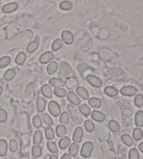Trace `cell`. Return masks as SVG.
Here are the masks:
<instances>
[{
    "label": "cell",
    "mask_w": 143,
    "mask_h": 159,
    "mask_svg": "<svg viewBox=\"0 0 143 159\" xmlns=\"http://www.w3.org/2000/svg\"><path fill=\"white\" fill-rule=\"evenodd\" d=\"M45 104H46V101L42 97H39L37 100V110L40 112H42L45 110Z\"/></svg>",
    "instance_id": "cell-16"
},
{
    "label": "cell",
    "mask_w": 143,
    "mask_h": 159,
    "mask_svg": "<svg viewBox=\"0 0 143 159\" xmlns=\"http://www.w3.org/2000/svg\"><path fill=\"white\" fill-rule=\"evenodd\" d=\"M45 135L46 139L48 140H52L55 138V131L52 127L48 126L45 129Z\"/></svg>",
    "instance_id": "cell-27"
},
{
    "label": "cell",
    "mask_w": 143,
    "mask_h": 159,
    "mask_svg": "<svg viewBox=\"0 0 143 159\" xmlns=\"http://www.w3.org/2000/svg\"><path fill=\"white\" fill-rule=\"evenodd\" d=\"M71 145V140L68 137H62L59 142V147L61 149H66V148L68 147Z\"/></svg>",
    "instance_id": "cell-13"
},
{
    "label": "cell",
    "mask_w": 143,
    "mask_h": 159,
    "mask_svg": "<svg viewBox=\"0 0 143 159\" xmlns=\"http://www.w3.org/2000/svg\"><path fill=\"white\" fill-rule=\"evenodd\" d=\"M47 147L51 153H52L53 154H55L58 152V148L57 147V145L55 142L52 141H49L47 143Z\"/></svg>",
    "instance_id": "cell-32"
},
{
    "label": "cell",
    "mask_w": 143,
    "mask_h": 159,
    "mask_svg": "<svg viewBox=\"0 0 143 159\" xmlns=\"http://www.w3.org/2000/svg\"><path fill=\"white\" fill-rule=\"evenodd\" d=\"M79 148L80 147L77 143H72L70 145L68 148V154L71 156V157H75L78 155Z\"/></svg>",
    "instance_id": "cell-12"
},
{
    "label": "cell",
    "mask_w": 143,
    "mask_h": 159,
    "mask_svg": "<svg viewBox=\"0 0 143 159\" xmlns=\"http://www.w3.org/2000/svg\"><path fill=\"white\" fill-rule=\"evenodd\" d=\"M55 58V55L52 51H46L43 53V54L40 56L39 61L42 64H47L51 62Z\"/></svg>",
    "instance_id": "cell-4"
},
{
    "label": "cell",
    "mask_w": 143,
    "mask_h": 159,
    "mask_svg": "<svg viewBox=\"0 0 143 159\" xmlns=\"http://www.w3.org/2000/svg\"><path fill=\"white\" fill-rule=\"evenodd\" d=\"M122 95L126 96H133L137 93V89L133 86H124L120 90Z\"/></svg>",
    "instance_id": "cell-8"
},
{
    "label": "cell",
    "mask_w": 143,
    "mask_h": 159,
    "mask_svg": "<svg viewBox=\"0 0 143 159\" xmlns=\"http://www.w3.org/2000/svg\"><path fill=\"white\" fill-rule=\"evenodd\" d=\"M108 128H110V130L112 132H114L119 131L120 129L119 124L114 120H110L108 123Z\"/></svg>",
    "instance_id": "cell-28"
},
{
    "label": "cell",
    "mask_w": 143,
    "mask_h": 159,
    "mask_svg": "<svg viewBox=\"0 0 143 159\" xmlns=\"http://www.w3.org/2000/svg\"><path fill=\"white\" fill-rule=\"evenodd\" d=\"M54 93L56 96L59 97H64L67 95V92L65 89L62 88H55L54 89Z\"/></svg>",
    "instance_id": "cell-40"
},
{
    "label": "cell",
    "mask_w": 143,
    "mask_h": 159,
    "mask_svg": "<svg viewBox=\"0 0 143 159\" xmlns=\"http://www.w3.org/2000/svg\"><path fill=\"white\" fill-rule=\"evenodd\" d=\"M49 159H58V157L57 156V155L53 154V153H52V155H50V156Z\"/></svg>",
    "instance_id": "cell-47"
},
{
    "label": "cell",
    "mask_w": 143,
    "mask_h": 159,
    "mask_svg": "<svg viewBox=\"0 0 143 159\" xmlns=\"http://www.w3.org/2000/svg\"><path fill=\"white\" fill-rule=\"evenodd\" d=\"M62 40L66 44H72L74 41V37L72 33L68 30H64L62 33Z\"/></svg>",
    "instance_id": "cell-5"
},
{
    "label": "cell",
    "mask_w": 143,
    "mask_h": 159,
    "mask_svg": "<svg viewBox=\"0 0 143 159\" xmlns=\"http://www.w3.org/2000/svg\"><path fill=\"white\" fill-rule=\"evenodd\" d=\"M42 140H43V134L41 131H40V130H37V131L34 132V139H33L34 144L36 145H39L41 143Z\"/></svg>",
    "instance_id": "cell-26"
},
{
    "label": "cell",
    "mask_w": 143,
    "mask_h": 159,
    "mask_svg": "<svg viewBox=\"0 0 143 159\" xmlns=\"http://www.w3.org/2000/svg\"><path fill=\"white\" fill-rule=\"evenodd\" d=\"M60 159H71V157L68 153H64Z\"/></svg>",
    "instance_id": "cell-46"
},
{
    "label": "cell",
    "mask_w": 143,
    "mask_h": 159,
    "mask_svg": "<svg viewBox=\"0 0 143 159\" xmlns=\"http://www.w3.org/2000/svg\"><path fill=\"white\" fill-rule=\"evenodd\" d=\"M143 132L142 130L140 128H135L133 131V137L135 140H140L142 137Z\"/></svg>",
    "instance_id": "cell-39"
},
{
    "label": "cell",
    "mask_w": 143,
    "mask_h": 159,
    "mask_svg": "<svg viewBox=\"0 0 143 159\" xmlns=\"http://www.w3.org/2000/svg\"><path fill=\"white\" fill-rule=\"evenodd\" d=\"M9 149L11 152H16L17 150V143L16 140H11L9 142Z\"/></svg>",
    "instance_id": "cell-44"
},
{
    "label": "cell",
    "mask_w": 143,
    "mask_h": 159,
    "mask_svg": "<svg viewBox=\"0 0 143 159\" xmlns=\"http://www.w3.org/2000/svg\"><path fill=\"white\" fill-rule=\"evenodd\" d=\"M129 159H139V153L136 149L133 148L129 151Z\"/></svg>",
    "instance_id": "cell-42"
},
{
    "label": "cell",
    "mask_w": 143,
    "mask_h": 159,
    "mask_svg": "<svg viewBox=\"0 0 143 159\" xmlns=\"http://www.w3.org/2000/svg\"><path fill=\"white\" fill-rule=\"evenodd\" d=\"M122 140L125 145L128 147H131V146L134 144V141L133 140V138L131 136L127 135V134H124L122 135Z\"/></svg>",
    "instance_id": "cell-23"
},
{
    "label": "cell",
    "mask_w": 143,
    "mask_h": 159,
    "mask_svg": "<svg viewBox=\"0 0 143 159\" xmlns=\"http://www.w3.org/2000/svg\"><path fill=\"white\" fill-rule=\"evenodd\" d=\"M18 8V4L16 2H11V3H9L5 4L4 6L2 7V11L4 14H10L16 10Z\"/></svg>",
    "instance_id": "cell-9"
},
{
    "label": "cell",
    "mask_w": 143,
    "mask_h": 159,
    "mask_svg": "<svg viewBox=\"0 0 143 159\" xmlns=\"http://www.w3.org/2000/svg\"><path fill=\"white\" fill-rule=\"evenodd\" d=\"M139 149L140 150V151H141L142 153H143V142L140 143L139 145Z\"/></svg>",
    "instance_id": "cell-48"
},
{
    "label": "cell",
    "mask_w": 143,
    "mask_h": 159,
    "mask_svg": "<svg viewBox=\"0 0 143 159\" xmlns=\"http://www.w3.org/2000/svg\"><path fill=\"white\" fill-rule=\"evenodd\" d=\"M86 79L89 84H91L94 87H96V88H100L103 85V82L101 79L97 77V76L93 75V74H88L86 76Z\"/></svg>",
    "instance_id": "cell-3"
},
{
    "label": "cell",
    "mask_w": 143,
    "mask_h": 159,
    "mask_svg": "<svg viewBox=\"0 0 143 159\" xmlns=\"http://www.w3.org/2000/svg\"><path fill=\"white\" fill-rule=\"evenodd\" d=\"M91 119L97 122H103L106 119V116H105L103 113L97 111V110H94L91 113Z\"/></svg>",
    "instance_id": "cell-10"
},
{
    "label": "cell",
    "mask_w": 143,
    "mask_h": 159,
    "mask_svg": "<svg viewBox=\"0 0 143 159\" xmlns=\"http://www.w3.org/2000/svg\"><path fill=\"white\" fill-rule=\"evenodd\" d=\"M39 43L37 41H33L28 44L27 47V51L28 53H33L39 48Z\"/></svg>",
    "instance_id": "cell-30"
},
{
    "label": "cell",
    "mask_w": 143,
    "mask_h": 159,
    "mask_svg": "<svg viewBox=\"0 0 143 159\" xmlns=\"http://www.w3.org/2000/svg\"><path fill=\"white\" fill-rule=\"evenodd\" d=\"M48 110L53 116L57 117L61 114V108L57 102L50 101L48 104Z\"/></svg>",
    "instance_id": "cell-2"
},
{
    "label": "cell",
    "mask_w": 143,
    "mask_h": 159,
    "mask_svg": "<svg viewBox=\"0 0 143 159\" xmlns=\"http://www.w3.org/2000/svg\"><path fill=\"white\" fill-rule=\"evenodd\" d=\"M104 92L107 96L110 97H114L118 94V91L114 87L112 86H107L104 89Z\"/></svg>",
    "instance_id": "cell-22"
},
{
    "label": "cell",
    "mask_w": 143,
    "mask_h": 159,
    "mask_svg": "<svg viewBox=\"0 0 143 159\" xmlns=\"http://www.w3.org/2000/svg\"><path fill=\"white\" fill-rule=\"evenodd\" d=\"M94 145L92 142H86L83 144V147H82L80 154L83 158H89L91 156V153L94 150Z\"/></svg>",
    "instance_id": "cell-1"
},
{
    "label": "cell",
    "mask_w": 143,
    "mask_h": 159,
    "mask_svg": "<svg viewBox=\"0 0 143 159\" xmlns=\"http://www.w3.org/2000/svg\"><path fill=\"white\" fill-rule=\"evenodd\" d=\"M26 60V54L24 52H20L17 55L15 62L18 65H23Z\"/></svg>",
    "instance_id": "cell-25"
},
{
    "label": "cell",
    "mask_w": 143,
    "mask_h": 159,
    "mask_svg": "<svg viewBox=\"0 0 143 159\" xmlns=\"http://www.w3.org/2000/svg\"><path fill=\"white\" fill-rule=\"evenodd\" d=\"M7 120V113L4 109H0V122L4 123Z\"/></svg>",
    "instance_id": "cell-45"
},
{
    "label": "cell",
    "mask_w": 143,
    "mask_h": 159,
    "mask_svg": "<svg viewBox=\"0 0 143 159\" xmlns=\"http://www.w3.org/2000/svg\"><path fill=\"white\" fill-rule=\"evenodd\" d=\"M66 97H67L68 100L69 101L71 104L75 105V106H78V105L80 104L81 103L80 99L79 98L76 93H75L73 91L68 92L67 95H66Z\"/></svg>",
    "instance_id": "cell-7"
},
{
    "label": "cell",
    "mask_w": 143,
    "mask_h": 159,
    "mask_svg": "<svg viewBox=\"0 0 143 159\" xmlns=\"http://www.w3.org/2000/svg\"><path fill=\"white\" fill-rule=\"evenodd\" d=\"M135 123L137 127L143 126V112L138 111L135 116Z\"/></svg>",
    "instance_id": "cell-18"
},
{
    "label": "cell",
    "mask_w": 143,
    "mask_h": 159,
    "mask_svg": "<svg viewBox=\"0 0 143 159\" xmlns=\"http://www.w3.org/2000/svg\"><path fill=\"white\" fill-rule=\"evenodd\" d=\"M76 93L80 96V97H82V98L84 100H87L89 99L88 91H87V89L85 88H84V87H82V86L78 87V88H76Z\"/></svg>",
    "instance_id": "cell-14"
},
{
    "label": "cell",
    "mask_w": 143,
    "mask_h": 159,
    "mask_svg": "<svg viewBox=\"0 0 143 159\" xmlns=\"http://www.w3.org/2000/svg\"><path fill=\"white\" fill-rule=\"evenodd\" d=\"M32 155L35 158H39L42 155V149L39 145H35L33 147L32 150Z\"/></svg>",
    "instance_id": "cell-36"
},
{
    "label": "cell",
    "mask_w": 143,
    "mask_h": 159,
    "mask_svg": "<svg viewBox=\"0 0 143 159\" xmlns=\"http://www.w3.org/2000/svg\"><path fill=\"white\" fill-rule=\"evenodd\" d=\"M11 63V58L9 56H4L0 58V68H4Z\"/></svg>",
    "instance_id": "cell-38"
},
{
    "label": "cell",
    "mask_w": 143,
    "mask_h": 159,
    "mask_svg": "<svg viewBox=\"0 0 143 159\" xmlns=\"http://www.w3.org/2000/svg\"><path fill=\"white\" fill-rule=\"evenodd\" d=\"M134 103L137 107H141L143 106V96L142 95H137L134 99Z\"/></svg>",
    "instance_id": "cell-43"
},
{
    "label": "cell",
    "mask_w": 143,
    "mask_h": 159,
    "mask_svg": "<svg viewBox=\"0 0 143 159\" xmlns=\"http://www.w3.org/2000/svg\"><path fill=\"white\" fill-rule=\"evenodd\" d=\"M60 122L64 125H66L68 124V122H69V114H68V112H64L61 114L60 118Z\"/></svg>",
    "instance_id": "cell-37"
},
{
    "label": "cell",
    "mask_w": 143,
    "mask_h": 159,
    "mask_svg": "<svg viewBox=\"0 0 143 159\" xmlns=\"http://www.w3.org/2000/svg\"><path fill=\"white\" fill-rule=\"evenodd\" d=\"M42 94L47 98H51L52 97V91L50 86L48 84H45L41 87Z\"/></svg>",
    "instance_id": "cell-15"
},
{
    "label": "cell",
    "mask_w": 143,
    "mask_h": 159,
    "mask_svg": "<svg viewBox=\"0 0 143 159\" xmlns=\"http://www.w3.org/2000/svg\"><path fill=\"white\" fill-rule=\"evenodd\" d=\"M85 128L86 130L89 132H93L94 129H95V125H94V124L93 123V121L91 120H86L85 121Z\"/></svg>",
    "instance_id": "cell-35"
},
{
    "label": "cell",
    "mask_w": 143,
    "mask_h": 159,
    "mask_svg": "<svg viewBox=\"0 0 143 159\" xmlns=\"http://www.w3.org/2000/svg\"><path fill=\"white\" fill-rule=\"evenodd\" d=\"M79 110L82 114L85 117H87L91 114V109L86 104H83L79 107Z\"/></svg>",
    "instance_id": "cell-24"
},
{
    "label": "cell",
    "mask_w": 143,
    "mask_h": 159,
    "mask_svg": "<svg viewBox=\"0 0 143 159\" xmlns=\"http://www.w3.org/2000/svg\"><path fill=\"white\" fill-rule=\"evenodd\" d=\"M49 84L55 88H62L65 86V82L58 78H52L50 79Z\"/></svg>",
    "instance_id": "cell-11"
},
{
    "label": "cell",
    "mask_w": 143,
    "mask_h": 159,
    "mask_svg": "<svg viewBox=\"0 0 143 159\" xmlns=\"http://www.w3.org/2000/svg\"><path fill=\"white\" fill-rule=\"evenodd\" d=\"M8 150V144L4 139L0 140V156H5Z\"/></svg>",
    "instance_id": "cell-17"
},
{
    "label": "cell",
    "mask_w": 143,
    "mask_h": 159,
    "mask_svg": "<svg viewBox=\"0 0 143 159\" xmlns=\"http://www.w3.org/2000/svg\"><path fill=\"white\" fill-rule=\"evenodd\" d=\"M41 118L43 122H44L48 126H51V125L54 124V122H53L52 118H51L48 114H46V113H43V114H42Z\"/></svg>",
    "instance_id": "cell-33"
},
{
    "label": "cell",
    "mask_w": 143,
    "mask_h": 159,
    "mask_svg": "<svg viewBox=\"0 0 143 159\" xmlns=\"http://www.w3.org/2000/svg\"><path fill=\"white\" fill-rule=\"evenodd\" d=\"M58 69V64L57 63L55 62H51L49 65L47 67V72L50 75H52V74H54L56 71H57Z\"/></svg>",
    "instance_id": "cell-20"
},
{
    "label": "cell",
    "mask_w": 143,
    "mask_h": 159,
    "mask_svg": "<svg viewBox=\"0 0 143 159\" xmlns=\"http://www.w3.org/2000/svg\"><path fill=\"white\" fill-rule=\"evenodd\" d=\"M89 104L93 108H99L101 106V100L97 97H91L88 100Z\"/></svg>",
    "instance_id": "cell-21"
},
{
    "label": "cell",
    "mask_w": 143,
    "mask_h": 159,
    "mask_svg": "<svg viewBox=\"0 0 143 159\" xmlns=\"http://www.w3.org/2000/svg\"><path fill=\"white\" fill-rule=\"evenodd\" d=\"M63 44H64V42L62 40V39H60V38H59V39H55L52 44V51H57L59 49H60V48L63 47Z\"/></svg>",
    "instance_id": "cell-31"
},
{
    "label": "cell",
    "mask_w": 143,
    "mask_h": 159,
    "mask_svg": "<svg viewBox=\"0 0 143 159\" xmlns=\"http://www.w3.org/2000/svg\"><path fill=\"white\" fill-rule=\"evenodd\" d=\"M83 129L81 127L76 128L73 135V140L74 143H80L83 140Z\"/></svg>",
    "instance_id": "cell-6"
},
{
    "label": "cell",
    "mask_w": 143,
    "mask_h": 159,
    "mask_svg": "<svg viewBox=\"0 0 143 159\" xmlns=\"http://www.w3.org/2000/svg\"><path fill=\"white\" fill-rule=\"evenodd\" d=\"M2 91H3V89H2V87L0 86V96H1V95H2Z\"/></svg>",
    "instance_id": "cell-49"
},
{
    "label": "cell",
    "mask_w": 143,
    "mask_h": 159,
    "mask_svg": "<svg viewBox=\"0 0 143 159\" xmlns=\"http://www.w3.org/2000/svg\"><path fill=\"white\" fill-rule=\"evenodd\" d=\"M56 134L59 137H63L66 134V128L64 125H58L56 127Z\"/></svg>",
    "instance_id": "cell-19"
},
{
    "label": "cell",
    "mask_w": 143,
    "mask_h": 159,
    "mask_svg": "<svg viewBox=\"0 0 143 159\" xmlns=\"http://www.w3.org/2000/svg\"><path fill=\"white\" fill-rule=\"evenodd\" d=\"M33 125L37 128H39L42 126V119L39 115H36L33 117Z\"/></svg>",
    "instance_id": "cell-41"
},
{
    "label": "cell",
    "mask_w": 143,
    "mask_h": 159,
    "mask_svg": "<svg viewBox=\"0 0 143 159\" xmlns=\"http://www.w3.org/2000/svg\"><path fill=\"white\" fill-rule=\"evenodd\" d=\"M73 4L69 1H63L60 4V8L63 11H68L72 9Z\"/></svg>",
    "instance_id": "cell-34"
},
{
    "label": "cell",
    "mask_w": 143,
    "mask_h": 159,
    "mask_svg": "<svg viewBox=\"0 0 143 159\" xmlns=\"http://www.w3.org/2000/svg\"><path fill=\"white\" fill-rule=\"evenodd\" d=\"M16 71L13 70V69H9V70L6 71V72L4 73V78L6 81H11L16 76Z\"/></svg>",
    "instance_id": "cell-29"
}]
</instances>
